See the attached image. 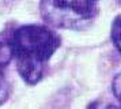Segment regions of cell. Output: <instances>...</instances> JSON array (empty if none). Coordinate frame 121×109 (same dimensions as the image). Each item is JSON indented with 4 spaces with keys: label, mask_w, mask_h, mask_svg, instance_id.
Segmentation results:
<instances>
[{
    "label": "cell",
    "mask_w": 121,
    "mask_h": 109,
    "mask_svg": "<svg viewBox=\"0 0 121 109\" xmlns=\"http://www.w3.org/2000/svg\"><path fill=\"white\" fill-rule=\"evenodd\" d=\"M10 97V83L4 76V70L0 68V105L4 104Z\"/></svg>",
    "instance_id": "obj_5"
},
{
    "label": "cell",
    "mask_w": 121,
    "mask_h": 109,
    "mask_svg": "<svg viewBox=\"0 0 121 109\" xmlns=\"http://www.w3.org/2000/svg\"><path fill=\"white\" fill-rule=\"evenodd\" d=\"M60 44V36L44 25H23L11 30L12 59L27 85H37L44 78L46 65Z\"/></svg>",
    "instance_id": "obj_1"
},
{
    "label": "cell",
    "mask_w": 121,
    "mask_h": 109,
    "mask_svg": "<svg viewBox=\"0 0 121 109\" xmlns=\"http://www.w3.org/2000/svg\"><path fill=\"white\" fill-rule=\"evenodd\" d=\"M87 109H120L118 105L110 102V101H106V100H97L88 105Z\"/></svg>",
    "instance_id": "obj_6"
},
{
    "label": "cell",
    "mask_w": 121,
    "mask_h": 109,
    "mask_svg": "<svg viewBox=\"0 0 121 109\" xmlns=\"http://www.w3.org/2000/svg\"><path fill=\"white\" fill-rule=\"evenodd\" d=\"M101 0H39V14L50 27L84 30L98 15Z\"/></svg>",
    "instance_id": "obj_2"
},
{
    "label": "cell",
    "mask_w": 121,
    "mask_h": 109,
    "mask_svg": "<svg viewBox=\"0 0 121 109\" xmlns=\"http://www.w3.org/2000/svg\"><path fill=\"white\" fill-rule=\"evenodd\" d=\"M18 0H0V10L1 8H6V7H8V5L14 4V3H17Z\"/></svg>",
    "instance_id": "obj_8"
},
{
    "label": "cell",
    "mask_w": 121,
    "mask_h": 109,
    "mask_svg": "<svg viewBox=\"0 0 121 109\" xmlns=\"http://www.w3.org/2000/svg\"><path fill=\"white\" fill-rule=\"evenodd\" d=\"M118 3H120V4H121V0H118Z\"/></svg>",
    "instance_id": "obj_9"
},
{
    "label": "cell",
    "mask_w": 121,
    "mask_h": 109,
    "mask_svg": "<svg viewBox=\"0 0 121 109\" xmlns=\"http://www.w3.org/2000/svg\"><path fill=\"white\" fill-rule=\"evenodd\" d=\"M12 60L11 46V30L0 33V68L6 70V67Z\"/></svg>",
    "instance_id": "obj_3"
},
{
    "label": "cell",
    "mask_w": 121,
    "mask_h": 109,
    "mask_svg": "<svg viewBox=\"0 0 121 109\" xmlns=\"http://www.w3.org/2000/svg\"><path fill=\"white\" fill-rule=\"evenodd\" d=\"M110 37H112V41L114 44V46L118 49V52L121 53V14L116 16L113 23H112Z\"/></svg>",
    "instance_id": "obj_4"
},
{
    "label": "cell",
    "mask_w": 121,
    "mask_h": 109,
    "mask_svg": "<svg viewBox=\"0 0 121 109\" xmlns=\"http://www.w3.org/2000/svg\"><path fill=\"white\" fill-rule=\"evenodd\" d=\"M112 90H113V95L118 101V108L121 109V74L114 76L112 83Z\"/></svg>",
    "instance_id": "obj_7"
}]
</instances>
